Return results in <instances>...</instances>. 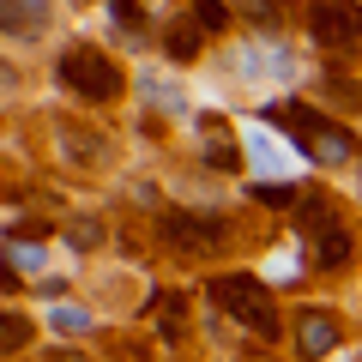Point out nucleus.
<instances>
[{
	"instance_id": "nucleus-1",
	"label": "nucleus",
	"mask_w": 362,
	"mask_h": 362,
	"mask_svg": "<svg viewBox=\"0 0 362 362\" xmlns=\"http://www.w3.org/2000/svg\"><path fill=\"white\" fill-rule=\"evenodd\" d=\"M272 121H284V127L296 133V145H302V157H308V163H326V169H332V163H350V145H356V139H350L338 121H326L320 109H308V103H284Z\"/></svg>"
},
{
	"instance_id": "nucleus-2",
	"label": "nucleus",
	"mask_w": 362,
	"mask_h": 362,
	"mask_svg": "<svg viewBox=\"0 0 362 362\" xmlns=\"http://www.w3.org/2000/svg\"><path fill=\"white\" fill-rule=\"evenodd\" d=\"M308 37L332 61H356L362 54V6L356 0H308Z\"/></svg>"
},
{
	"instance_id": "nucleus-3",
	"label": "nucleus",
	"mask_w": 362,
	"mask_h": 362,
	"mask_svg": "<svg viewBox=\"0 0 362 362\" xmlns=\"http://www.w3.org/2000/svg\"><path fill=\"white\" fill-rule=\"evenodd\" d=\"M61 85L73 90V97H85V103H109V97H121V66L109 61L103 49L73 42V49L61 54Z\"/></svg>"
},
{
	"instance_id": "nucleus-4",
	"label": "nucleus",
	"mask_w": 362,
	"mask_h": 362,
	"mask_svg": "<svg viewBox=\"0 0 362 362\" xmlns=\"http://www.w3.org/2000/svg\"><path fill=\"white\" fill-rule=\"evenodd\" d=\"M211 302H218L223 314H235V320H242L247 332H259V338L278 332V308H272L266 284H259V278H247V272H230V278H218V284H211Z\"/></svg>"
},
{
	"instance_id": "nucleus-5",
	"label": "nucleus",
	"mask_w": 362,
	"mask_h": 362,
	"mask_svg": "<svg viewBox=\"0 0 362 362\" xmlns=\"http://www.w3.org/2000/svg\"><path fill=\"white\" fill-rule=\"evenodd\" d=\"M163 242H175L181 254L211 247V242H223V218H187V211H169V218H163Z\"/></svg>"
},
{
	"instance_id": "nucleus-6",
	"label": "nucleus",
	"mask_w": 362,
	"mask_h": 362,
	"mask_svg": "<svg viewBox=\"0 0 362 362\" xmlns=\"http://www.w3.org/2000/svg\"><path fill=\"white\" fill-rule=\"evenodd\" d=\"M338 344V320H332V314H296V350H302V356H326V350H332Z\"/></svg>"
},
{
	"instance_id": "nucleus-7",
	"label": "nucleus",
	"mask_w": 362,
	"mask_h": 362,
	"mask_svg": "<svg viewBox=\"0 0 362 362\" xmlns=\"http://www.w3.org/2000/svg\"><path fill=\"white\" fill-rule=\"evenodd\" d=\"M314 259H320V266H344L350 259V230L344 223H332V230L314 235Z\"/></svg>"
},
{
	"instance_id": "nucleus-8",
	"label": "nucleus",
	"mask_w": 362,
	"mask_h": 362,
	"mask_svg": "<svg viewBox=\"0 0 362 362\" xmlns=\"http://www.w3.org/2000/svg\"><path fill=\"white\" fill-rule=\"evenodd\" d=\"M163 54H169V61H194V54H199V25H169Z\"/></svg>"
},
{
	"instance_id": "nucleus-9",
	"label": "nucleus",
	"mask_w": 362,
	"mask_h": 362,
	"mask_svg": "<svg viewBox=\"0 0 362 362\" xmlns=\"http://www.w3.org/2000/svg\"><path fill=\"white\" fill-rule=\"evenodd\" d=\"M206 133H211V145H206V163L211 169H235V163H242V151L230 145V133H223L218 121H206Z\"/></svg>"
},
{
	"instance_id": "nucleus-10",
	"label": "nucleus",
	"mask_w": 362,
	"mask_h": 362,
	"mask_svg": "<svg viewBox=\"0 0 362 362\" xmlns=\"http://www.w3.org/2000/svg\"><path fill=\"white\" fill-rule=\"evenodd\" d=\"M254 199H259V206H272V211H284L290 199H296V187H290V181H259Z\"/></svg>"
},
{
	"instance_id": "nucleus-11",
	"label": "nucleus",
	"mask_w": 362,
	"mask_h": 362,
	"mask_svg": "<svg viewBox=\"0 0 362 362\" xmlns=\"http://www.w3.org/2000/svg\"><path fill=\"white\" fill-rule=\"evenodd\" d=\"M194 25L199 30H223V25H230V6H223V0H199V6H194Z\"/></svg>"
},
{
	"instance_id": "nucleus-12",
	"label": "nucleus",
	"mask_w": 362,
	"mask_h": 362,
	"mask_svg": "<svg viewBox=\"0 0 362 362\" xmlns=\"http://www.w3.org/2000/svg\"><path fill=\"white\" fill-rule=\"evenodd\" d=\"M85 326H90V314H85V308H66V302L54 308V332H85Z\"/></svg>"
},
{
	"instance_id": "nucleus-13",
	"label": "nucleus",
	"mask_w": 362,
	"mask_h": 362,
	"mask_svg": "<svg viewBox=\"0 0 362 362\" xmlns=\"http://www.w3.org/2000/svg\"><path fill=\"white\" fill-rule=\"evenodd\" d=\"M97 235H103V223H97V218H78L73 223V247H97Z\"/></svg>"
},
{
	"instance_id": "nucleus-14",
	"label": "nucleus",
	"mask_w": 362,
	"mask_h": 362,
	"mask_svg": "<svg viewBox=\"0 0 362 362\" xmlns=\"http://www.w3.org/2000/svg\"><path fill=\"white\" fill-rule=\"evenodd\" d=\"M25 338H30V326L18 320V314H6V350H18V344H25Z\"/></svg>"
},
{
	"instance_id": "nucleus-15",
	"label": "nucleus",
	"mask_w": 362,
	"mask_h": 362,
	"mask_svg": "<svg viewBox=\"0 0 362 362\" xmlns=\"http://www.w3.org/2000/svg\"><path fill=\"white\" fill-rule=\"evenodd\" d=\"M37 259H42L37 247H25V242H13V266H37Z\"/></svg>"
}]
</instances>
